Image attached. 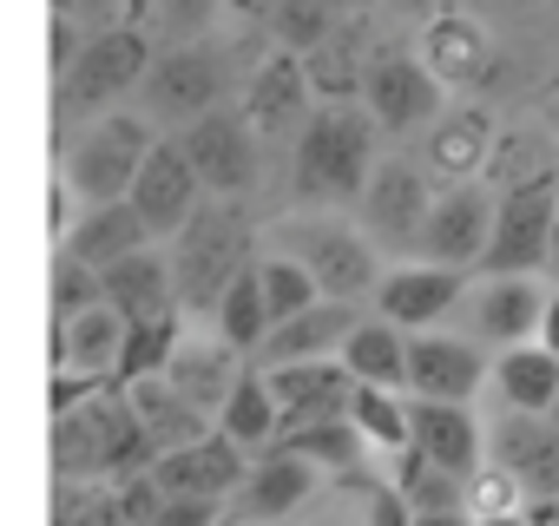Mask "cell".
Returning <instances> with one entry per match:
<instances>
[{
  "label": "cell",
  "mask_w": 559,
  "mask_h": 526,
  "mask_svg": "<svg viewBox=\"0 0 559 526\" xmlns=\"http://www.w3.org/2000/svg\"><path fill=\"white\" fill-rule=\"evenodd\" d=\"M158 454L126 402V388L80 395L73 408H53V474L67 487H119L126 474H145Z\"/></svg>",
  "instance_id": "6da1fadb"
},
{
  "label": "cell",
  "mask_w": 559,
  "mask_h": 526,
  "mask_svg": "<svg viewBox=\"0 0 559 526\" xmlns=\"http://www.w3.org/2000/svg\"><path fill=\"white\" fill-rule=\"evenodd\" d=\"M171 297L178 310H198L211 316L217 297L230 290V277L243 271V263H257V224L237 198H204L178 230H171Z\"/></svg>",
  "instance_id": "7a4b0ae2"
},
{
  "label": "cell",
  "mask_w": 559,
  "mask_h": 526,
  "mask_svg": "<svg viewBox=\"0 0 559 526\" xmlns=\"http://www.w3.org/2000/svg\"><path fill=\"white\" fill-rule=\"evenodd\" d=\"M376 171V119L362 106H317L297 132L290 191L304 204H356Z\"/></svg>",
  "instance_id": "3957f363"
},
{
  "label": "cell",
  "mask_w": 559,
  "mask_h": 526,
  "mask_svg": "<svg viewBox=\"0 0 559 526\" xmlns=\"http://www.w3.org/2000/svg\"><path fill=\"white\" fill-rule=\"evenodd\" d=\"M270 237H276V256H297L304 271L317 277V297H330V303H362L382 284V256H376V243L356 224L290 217V224H276Z\"/></svg>",
  "instance_id": "277c9868"
},
{
  "label": "cell",
  "mask_w": 559,
  "mask_h": 526,
  "mask_svg": "<svg viewBox=\"0 0 559 526\" xmlns=\"http://www.w3.org/2000/svg\"><path fill=\"white\" fill-rule=\"evenodd\" d=\"M152 67V40L145 27H106L80 47V60L53 80V119L60 125H86L99 119L112 99H126Z\"/></svg>",
  "instance_id": "5b68a950"
},
{
  "label": "cell",
  "mask_w": 559,
  "mask_h": 526,
  "mask_svg": "<svg viewBox=\"0 0 559 526\" xmlns=\"http://www.w3.org/2000/svg\"><path fill=\"white\" fill-rule=\"evenodd\" d=\"M145 152H152V125L145 119H132V112H99V119H86L73 139H67V191L80 198V204H119L126 191H132V178H139V165H145Z\"/></svg>",
  "instance_id": "8992f818"
},
{
  "label": "cell",
  "mask_w": 559,
  "mask_h": 526,
  "mask_svg": "<svg viewBox=\"0 0 559 526\" xmlns=\"http://www.w3.org/2000/svg\"><path fill=\"white\" fill-rule=\"evenodd\" d=\"M119 343H126V316L106 297L53 316V388H47V402L73 408L80 395L119 388Z\"/></svg>",
  "instance_id": "52a82bcc"
},
{
  "label": "cell",
  "mask_w": 559,
  "mask_h": 526,
  "mask_svg": "<svg viewBox=\"0 0 559 526\" xmlns=\"http://www.w3.org/2000/svg\"><path fill=\"white\" fill-rule=\"evenodd\" d=\"M559 211V178H520L493 198V230L480 250V277H539L546 271V230Z\"/></svg>",
  "instance_id": "ba28073f"
},
{
  "label": "cell",
  "mask_w": 559,
  "mask_h": 526,
  "mask_svg": "<svg viewBox=\"0 0 559 526\" xmlns=\"http://www.w3.org/2000/svg\"><path fill=\"white\" fill-rule=\"evenodd\" d=\"M428 204H435V184L421 165L408 158H382L356 198V230L376 243V250H421V224H428Z\"/></svg>",
  "instance_id": "9c48e42d"
},
{
  "label": "cell",
  "mask_w": 559,
  "mask_h": 526,
  "mask_svg": "<svg viewBox=\"0 0 559 526\" xmlns=\"http://www.w3.org/2000/svg\"><path fill=\"white\" fill-rule=\"evenodd\" d=\"M178 145H185V158H191L204 198H243V191L257 184V171H263V139H257L250 119L230 112V106H211L204 119H191V125L178 132Z\"/></svg>",
  "instance_id": "30bf717a"
},
{
  "label": "cell",
  "mask_w": 559,
  "mask_h": 526,
  "mask_svg": "<svg viewBox=\"0 0 559 526\" xmlns=\"http://www.w3.org/2000/svg\"><path fill=\"white\" fill-rule=\"evenodd\" d=\"M139 86H145L152 119L185 132L191 119H204V112L224 99V67H217L211 47H178V53H158V60L145 67Z\"/></svg>",
  "instance_id": "8fae6325"
},
{
  "label": "cell",
  "mask_w": 559,
  "mask_h": 526,
  "mask_svg": "<svg viewBox=\"0 0 559 526\" xmlns=\"http://www.w3.org/2000/svg\"><path fill=\"white\" fill-rule=\"evenodd\" d=\"M126 204L139 211V224H145L152 243L171 237V230L204 204V184H198V171H191V158H185L178 139H152V152H145V165H139Z\"/></svg>",
  "instance_id": "7c38bea8"
},
{
  "label": "cell",
  "mask_w": 559,
  "mask_h": 526,
  "mask_svg": "<svg viewBox=\"0 0 559 526\" xmlns=\"http://www.w3.org/2000/svg\"><path fill=\"white\" fill-rule=\"evenodd\" d=\"M487 230H493V191L480 178H467V184L435 191L428 224H421V250H428V263H448V271H480Z\"/></svg>",
  "instance_id": "4fadbf2b"
},
{
  "label": "cell",
  "mask_w": 559,
  "mask_h": 526,
  "mask_svg": "<svg viewBox=\"0 0 559 526\" xmlns=\"http://www.w3.org/2000/svg\"><path fill=\"white\" fill-rule=\"evenodd\" d=\"M362 112L376 119V132H415V125H435L441 86L415 53H376L362 73Z\"/></svg>",
  "instance_id": "5bb4252c"
},
{
  "label": "cell",
  "mask_w": 559,
  "mask_h": 526,
  "mask_svg": "<svg viewBox=\"0 0 559 526\" xmlns=\"http://www.w3.org/2000/svg\"><path fill=\"white\" fill-rule=\"evenodd\" d=\"M310 487H317V467H310L304 454L270 447V454H257V461L243 467L237 493L224 500V526H276L284 513H297V506L310 500Z\"/></svg>",
  "instance_id": "9a60e30c"
},
{
  "label": "cell",
  "mask_w": 559,
  "mask_h": 526,
  "mask_svg": "<svg viewBox=\"0 0 559 526\" xmlns=\"http://www.w3.org/2000/svg\"><path fill=\"white\" fill-rule=\"evenodd\" d=\"M461 297H467V271H448V263H395L376 284V316L415 336V330H435Z\"/></svg>",
  "instance_id": "2e32d148"
},
{
  "label": "cell",
  "mask_w": 559,
  "mask_h": 526,
  "mask_svg": "<svg viewBox=\"0 0 559 526\" xmlns=\"http://www.w3.org/2000/svg\"><path fill=\"white\" fill-rule=\"evenodd\" d=\"M487 356H480V343H467V336H441V330H415L408 336V395H421V402H474L480 395V382H487Z\"/></svg>",
  "instance_id": "e0dca14e"
},
{
  "label": "cell",
  "mask_w": 559,
  "mask_h": 526,
  "mask_svg": "<svg viewBox=\"0 0 559 526\" xmlns=\"http://www.w3.org/2000/svg\"><path fill=\"white\" fill-rule=\"evenodd\" d=\"M493 467L526 493V500H559V421L552 415H513L487 434Z\"/></svg>",
  "instance_id": "ac0fdd59"
},
{
  "label": "cell",
  "mask_w": 559,
  "mask_h": 526,
  "mask_svg": "<svg viewBox=\"0 0 559 526\" xmlns=\"http://www.w3.org/2000/svg\"><path fill=\"white\" fill-rule=\"evenodd\" d=\"M243 467H250L243 447L211 428V434H198V441L158 454V461H152V480H158V493H171V500H217V506H224V500L237 493Z\"/></svg>",
  "instance_id": "d6986e66"
},
{
  "label": "cell",
  "mask_w": 559,
  "mask_h": 526,
  "mask_svg": "<svg viewBox=\"0 0 559 526\" xmlns=\"http://www.w3.org/2000/svg\"><path fill=\"white\" fill-rule=\"evenodd\" d=\"M408 447L421 461H435V467L467 480V474H480L487 434H480L467 402H421V395H408Z\"/></svg>",
  "instance_id": "ffe728a7"
},
{
  "label": "cell",
  "mask_w": 559,
  "mask_h": 526,
  "mask_svg": "<svg viewBox=\"0 0 559 526\" xmlns=\"http://www.w3.org/2000/svg\"><path fill=\"white\" fill-rule=\"evenodd\" d=\"M263 382H270V402H276V421H284V434L290 428H310V421H330V415H343L349 408V369L330 356V362H284V369H263ZM276 434V441H284Z\"/></svg>",
  "instance_id": "44dd1931"
},
{
  "label": "cell",
  "mask_w": 559,
  "mask_h": 526,
  "mask_svg": "<svg viewBox=\"0 0 559 526\" xmlns=\"http://www.w3.org/2000/svg\"><path fill=\"white\" fill-rule=\"evenodd\" d=\"M310 99L317 93L304 80V60L297 53H270L243 86V119H250L257 139H284V132H304V119L317 112Z\"/></svg>",
  "instance_id": "7402d4cb"
},
{
  "label": "cell",
  "mask_w": 559,
  "mask_h": 526,
  "mask_svg": "<svg viewBox=\"0 0 559 526\" xmlns=\"http://www.w3.org/2000/svg\"><path fill=\"white\" fill-rule=\"evenodd\" d=\"M421 67L435 73V86H480L493 73V34L461 14V8H441L428 27H421Z\"/></svg>",
  "instance_id": "603a6c76"
},
{
  "label": "cell",
  "mask_w": 559,
  "mask_h": 526,
  "mask_svg": "<svg viewBox=\"0 0 559 526\" xmlns=\"http://www.w3.org/2000/svg\"><path fill=\"white\" fill-rule=\"evenodd\" d=\"M362 323V310L356 303H310L304 316H290V323H276L270 336H263V362L257 369H284V362H330V356H343V343H349V330Z\"/></svg>",
  "instance_id": "cb8c5ba5"
},
{
  "label": "cell",
  "mask_w": 559,
  "mask_h": 526,
  "mask_svg": "<svg viewBox=\"0 0 559 526\" xmlns=\"http://www.w3.org/2000/svg\"><path fill=\"white\" fill-rule=\"evenodd\" d=\"M152 237H145V224H139V211L119 198V204H86L80 217H73V230L60 237V256H73V263H86V271L99 277V271H112V263H126L132 250H145Z\"/></svg>",
  "instance_id": "d4e9b609"
},
{
  "label": "cell",
  "mask_w": 559,
  "mask_h": 526,
  "mask_svg": "<svg viewBox=\"0 0 559 526\" xmlns=\"http://www.w3.org/2000/svg\"><path fill=\"white\" fill-rule=\"evenodd\" d=\"M539 310H546V290L539 277H487L480 297H474V336L480 343H533L539 336Z\"/></svg>",
  "instance_id": "484cf974"
},
{
  "label": "cell",
  "mask_w": 559,
  "mask_h": 526,
  "mask_svg": "<svg viewBox=\"0 0 559 526\" xmlns=\"http://www.w3.org/2000/svg\"><path fill=\"white\" fill-rule=\"evenodd\" d=\"M493 158V119L480 106H454V112H435L428 125V165L448 178V184H467L480 178Z\"/></svg>",
  "instance_id": "4316f807"
},
{
  "label": "cell",
  "mask_w": 559,
  "mask_h": 526,
  "mask_svg": "<svg viewBox=\"0 0 559 526\" xmlns=\"http://www.w3.org/2000/svg\"><path fill=\"white\" fill-rule=\"evenodd\" d=\"M204 421L224 408V395H230V382L243 375V362H237V349H224V343H191V336H178V349H171V362L158 369Z\"/></svg>",
  "instance_id": "83f0119b"
},
{
  "label": "cell",
  "mask_w": 559,
  "mask_h": 526,
  "mask_svg": "<svg viewBox=\"0 0 559 526\" xmlns=\"http://www.w3.org/2000/svg\"><path fill=\"white\" fill-rule=\"evenodd\" d=\"M126 388V402H132V415H139V428H145V441H152V454H171V447H185V441H198V434H211V421L165 382V375H139V382H119Z\"/></svg>",
  "instance_id": "f1b7e54d"
},
{
  "label": "cell",
  "mask_w": 559,
  "mask_h": 526,
  "mask_svg": "<svg viewBox=\"0 0 559 526\" xmlns=\"http://www.w3.org/2000/svg\"><path fill=\"white\" fill-rule=\"evenodd\" d=\"M99 297L132 323V316H158V310H178V297H171V263L145 243V250H132L126 263H112V271H99Z\"/></svg>",
  "instance_id": "f546056e"
},
{
  "label": "cell",
  "mask_w": 559,
  "mask_h": 526,
  "mask_svg": "<svg viewBox=\"0 0 559 526\" xmlns=\"http://www.w3.org/2000/svg\"><path fill=\"white\" fill-rule=\"evenodd\" d=\"M487 375H493V388L513 415H552V395H559V356L552 349L513 343V349H500V362Z\"/></svg>",
  "instance_id": "4dcf8cb0"
},
{
  "label": "cell",
  "mask_w": 559,
  "mask_h": 526,
  "mask_svg": "<svg viewBox=\"0 0 559 526\" xmlns=\"http://www.w3.org/2000/svg\"><path fill=\"white\" fill-rule=\"evenodd\" d=\"M304 60V80L323 106H349L362 99V73H369V53H362V34L356 27H330V40H317Z\"/></svg>",
  "instance_id": "1f68e13d"
},
{
  "label": "cell",
  "mask_w": 559,
  "mask_h": 526,
  "mask_svg": "<svg viewBox=\"0 0 559 526\" xmlns=\"http://www.w3.org/2000/svg\"><path fill=\"white\" fill-rule=\"evenodd\" d=\"M349 369V382H369V388H402L408 382V330L382 323V316H362L336 356Z\"/></svg>",
  "instance_id": "d6a6232c"
},
{
  "label": "cell",
  "mask_w": 559,
  "mask_h": 526,
  "mask_svg": "<svg viewBox=\"0 0 559 526\" xmlns=\"http://www.w3.org/2000/svg\"><path fill=\"white\" fill-rule=\"evenodd\" d=\"M217 434L237 441L243 454H270V447H276L284 421H276V402H270L263 369H243V375L230 382V395H224V408H217Z\"/></svg>",
  "instance_id": "836d02e7"
},
{
  "label": "cell",
  "mask_w": 559,
  "mask_h": 526,
  "mask_svg": "<svg viewBox=\"0 0 559 526\" xmlns=\"http://www.w3.org/2000/svg\"><path fill=\"white\" fill-rule=\"evenodd\" d=\"M217 343L224 349H237V356H250V349H263V336H270V316H263V290H257V263H243V271L230 277V290L217 297Z\"/></svg>",
  "instance_id": "e575fe53"
},
{
  "label": "cell",
  "mask_w": 559,
  "mask_h": 526,
  "mask_svg": "<svg viewBox=\"0 0 559 526\" xmlns=\"http://www.w3.org/2000/svg\"><path fill=\"white\" fill-rule=\"evenodd\" d=\"M343 415H349V428L362 434V447H389V454L408 447V402H402V388H369V382H356Z\"/></svg>",
  "instance_id": "d590c367"
},
{
  "label": "cell",
  "mask_w": 559,
  "mask_h": 526,
  "mask_svg": "<svg viewBox=\"0 0 559 526\" xmlns=\"http://www.w3.org/2000/svg\"><path fill=\"white\" fill-rule=\"evenodd\" d=\"M389 480L402 487V500H408L415 513H467V480L448 474V467H435V461H421L415 447L395 454V474H389Z\"/></svg>",
  "instance_id": "8d00e7d4"
},
{
  "label": "cell",
  "mask_w": 559,
  "mask_h": 526,
  "mask_svg": "<svg viewBox=\"0 0 559 526\" xmlns=\"http://www.w3.org/2000/svg\"><path fill=\"white\" fill-rule=\"evenodd\" d=\"M185 336V316L178 310H158V316H132L126 323V343H119V382H139V375H158L171 362Z\"/></svg>",
  "instance_id": "74e56055"
},
{
  "label": "cell",
  "mask_w": 559,
  "mask_h": 526,
  "mask_svg": "<svg viewBox=\"0 0 559 526\" xmlns=\"http://www.w3.org/2000/svg\"><path fill=\"white\" fill-rule=\"evenodd\" d=\"M276 447H290V454H304L317 474H356V461H362V434L349 428V415H330V421H310V428H290Z\"/></svg>",
  "instance_id": "f35d334b"
},
{
  "label": "cell",
  "mask_w": 559,
  "mask_h": 526,
  "mask_svg": "<svg viewBox=\"0 0 559 526\" xmlns=\"http://www.w3.org/2000/svg\"><path fill=\"white\" fill-rule=\"evenodd\" d=\"M257 290H263V316H270V330H276V323H290V316H304L310 303H323V297H317V277L304 271L297 256H257Z\"/></svg>",
  "instance_id": "ab89813d"
},
{
  "label": "cell",
  "mask_w": 559,
  "mask_h": 526,
  "mask_svg": "<svg viewBox=\"0 0 559 526\" xmlns=\"http://www.w3.org/2000/svg\"><path fill=\"white\" fill-rule=\"evenodd\" d=\"M263 21H270L276 40H284V53H310V47L330 40V27H336V14L323 8V0H276Z\"/></svg>",
  "instance_id": "60d3db41"
},
{
  "label": "cell",
  "mask_w": 559,
  "mask_h": 526,
  "mask_svg": "<svg viewBox=\"0 0 559 526\" xmlns=\"http://www.w3.org/2000/svg\"><path fill=\"white\" fill-rule=\"evenodd\" d=\"M53 526H132L126 519V506H119V493L112 487H67L60 480V493H53Z\"/></svg>",
  "instance_id": "b9f144b4"
},
{
  "label": "cell",
  "mask_w": 559,
  "mask_h": 526,
  "mask_svg": "<svg viewBox=\"0 0 559 526\" xmlns=\"http://www.w3.org/2000/svg\"><path fill=\"white\" fill-rule=\"evenodd\" d=\"M349 487L362 493V526H415V506L402 500L395 480H362V474H349Z\"/></svg>",
  "instance_id": "7bdbcfd3"
},
{
  "label": "cell",
  "mask_w": 559,
  "mask_h": 526,
  "mask_svg": "<svg viewBox=\"0 0 559 526\" xmlns=\"http://www.w3.org/2000/svg\"><path fill=\"white\" fill-rule=\"evenodd\" d=\"M520 506H526V493H520L500 467L467 474V513H474V519H487V513H520Z\"/></svg>",
  "instance_id": "ee69618b"
},
{
  "label": "cell",
  "mask_w": 559,
  "mask_h": 526,
  "mask_svg": "<svg viewBox=\"0 0 559 526\" xmlns=\"http://www.w3.org/2000/svg\"><path fill=\"white\" fill-rule=\"evenodd\" d=\"M86 303H99V277L86 271V263L60 256V263H53V316H67V310H86Z\"/></svg>",
  "instance_id": "f6af8a7d"
},
{
  "label": "cell",
  "mask_w": 559,
  "mask_h": 526,
  "mask_svg": "<svg viewBox=\"0 0 559 526\" xmlns=\"http://www.w3.org/2000/svg\"><path fill=\"white\" fill-rule=\"evenodd\" d=\"M53 14L73 21V27L93 40V34H106V27H126V0H53Z\"/></svg>",
  "instance_id": "bcb514c9"
},
{
  "label": "cell",
  "mask_w": 559,
  "mask_h": 526,
  "mask_svg": "<svg viewBox=\"0 0 559 526\" xmlns=\"http://www.w3.org/2000/svg\"><path fill=\"white\" fill-rule=\"evenodd\" d=\"M112 493H119V506H126V519H132V526H152V519H158V506H165V493H158L152 467H145V474H126Z\"/></svg>",
  "instance_id": "7dc6e473"
},
{
  "label": "cell",
  "mask_w": 559,
  "mask_h": 526,
  "mask_svg": "<svg viewBox=\"0 0 559 526\" xmlns=\"http://www.w3.org/2000/svg\"><path fill=\"white\" fill-rule=\"evenodd\" d=\"M217 519H224L217 500H171V493H165V506H158L152 526H217Z\"/></svg>",
  "instance_id": "c3c4849f"
},
{
  "label": "cell",
  "mask_w": 559,
  "mask_h": 526,
  "mask_svg": "<svg viewBox=\"0 0 559 526\" xmlns=\"http://www.w3.org/2000/svg\"><path fill=\"white\" fill-rule=\"evenodd\" d=\"M80 47H86V34H80L73 21H60V14H53V27H47V60H53V80L80 60Z\"/></svg>",
  "instance_id": "681fc988"
},
{
  "label": "cell",
  "mask_w": 559,
  "mask_h": 526,
  "mask_svg": "<svg viewBox=\"0 0 559 526\" xmlns=\"http://www.w3.org/2000/svg\"><path fill=\"white\" fill-rule=\"evenodd\" d=\"M211 8H217V0H165L158 21H165L171 34H198V27H211Z\"/></svg>",
  "instance_id": "f907efd6"
},
{
  "label": "cell",
  "mask_w": 559,
  "mask_h": 526,
  "mask_svg": "<svg viewBox=\"0 0 559 526\" xmlns=\"http://www.w3.org/2000/svg\"><path fill=\"white\" fill-rule=\"evenodd\" d=\"M73 217H80L73 211V191H67V178H53V191H47V230H53V243L73 230Z\"/></svg>",
  "instance_id": "816d5d0a"
},
{
  "label": "cell",
  "mask_w": 559,
  "mask_h": 526,
  "mask_svg": "<svg viewBox=\"0 0 559 526\" xmlns=\"http://www.w3.org/2000/svg\"><path fill=\"white\" fill-rule=\"evenodd\" d=\"M533 343H539V349H552V356H559V284H552V290H546V310H539V336H533Z\"/></svg>",
  "instance_id": "f5cc1de1"
},
{
  "label": "cell",
  "mask_w": 559,
  "mask_h": 526,
  "mask_svg": "<svg viewBox=\"0 0 559 526\" xmlns=\"http://www.w3.org/2000/svg\"><path fill=\"white\" fill-rule=\"evenodd\" d=\"M526 519L533 526H559V500H526Z\"/></svg>",
  "instance_id": "db71d44e"
},
{
  "label": "cell",
  "mask_w": 559,
  "mask_h": 526,
  "mask_svg": "<svg viewBox=\"0 0 559 526\" xmlns=\"http://www.w3.org/2000/svg\"><path fill=\"white\" fill-rule=\"evenodd\" d=\"M546 277L559 284V211H552V230H546Z\"/></svg>",
  "instance_id": "11a10c76"
},
{
  "label": "cell",
  "mask_w": 559,
  "mask_h": 526,
  "mask_svg": "<svg viewBox=\"0 0 559 526\" xmlns=\"http://www.w3.org/2000/svg\"><path fill=\"white\" fill-rule=\"evenodd\" d=\"M415 526H474V513H415Z\"/></svg>",
  "instance_id": "9f6ffc18"
},
{
  "label": "cell",
  "mask_w": 559,
  "mask_h": 526,
  "mask_svg": "<svg viewBox=\"0 0 559 526\" xmlns=\"http://www.w3.org/2000/svg\"><path fill=\"white\" fill-rule=\"evenodd\" d=\"M165 8V0H126V27H139V21H152Z\"/></svg>",
  "instance_id": "6f0895ef"
},
{
  "label": "cell",
  "mask_w": 559,
  "mask_h": 526,
  "mask_svg": "<svg viewBox=\"0 0 559 526\" xmlns=\"http://www.w3.org/2000/svg\"><path fill=\"white\" fill-rule=\"evenodd\" d=\"M474 526H533V519H526V506H520V513H487V519H474Z\"/></svg>",
  "instance_id": "680465c9"
},
{
  "label": "cell",
  "mask_w": 559,
  "mask_h": 526,
  "mask_svg": "<svg viewBox=\"0 0 559 526\" xmlns=\"http://www.w3.org/2000/svg\"><path fill=\"white\" fill-rule=\"evenodd\" d=\"M237 8H243V14H257V21H263V14H270V8H276V0H237Z\"/></svg>",
  "instance_id": "91938a15"
},
{
  "label": "cell",
  "mask_w": 559,
  "mask_h": 526,
  "mask_svg": "<svg viewBox=\"0 0 559 526\" xmlns=\"http://www.w3.org/2000/svg\"><path fill=\"white\" fill-rule=\"evenodd\" d=\"M323 8H330V14H349V8H362V0H323Z\"/></svg>",
  "instance_id": "94428289"
},
{
  "label": "cell",
  "mask_w": 559,
  "mask_h": 526,
  "mask_svg": "<svg viewBox=\"0 0 559 526\" xmlns=\"http://www.w3.org/2000/svg\"><path fill=\"white\" fill-rule=\"evenodd\" d=\"M552 421H559V395H552Z\"/></svg>",
  "instance_id": "6125c7cd"
},
{
  "label": "cell",
  "mask_w": 559,
  "mask_h": 526,
  "mask_svg": "<svg viewBox=\"0 0 559 526\" xmlns=\"http://www.w3.org/2000/svg\"><path fill=\"white\" fill-rule=\"evenodd\" d=\"M552 178H559V165H552Z\"/></svg>",
  "instance_id": "be15d7a7"
},
{
  "label": "cell",
  "mask_w": 559,
  "mask_h": 526,
  "mask_svg": "<svg viewBox=\"0 0 559 526\" xmlns=\"http://www.w3.org/2000/svg\"><path fill=\"white\" fill-rule=\"evenodd\" d=\"M217 526H224V519H217Z\"/></svg>",
  "instance_id": "e7e4bbea"
}]
</instances>
